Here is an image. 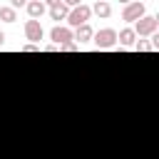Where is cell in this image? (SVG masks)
I'll use <instances>...</instances> for the list:
<instances>
[{"label":"cell","instance_id":"cell-1","mask_svg":"<svg viewBox=\"0 0 159 159\" xmlns=\"http://www.w3.org/2000/svg\"><path fill=\"white\" fill-rule=\"evenodd\" d=\"M89 17H92V7L82 2V5H77V7H72V10H70V15H67V27L77 30V27L87 25V22H89Z\"/></svg>","mask_w":159,"mask_h":159},{"label":"cell","instance_id":"cell-2","mask_svg":"<svg viewBox=\"0 0 159 159\" xmlns=\"http://www.w3.org/2000/svg\"><path fill=\"white\" fill-rule=\"evenodd\" d=\"M94 47L97 50H112L114 45H117V30H112V27H102V30H97L94 32Z\"/></svg>","mask_w":159,"mask_h":159},{"label":"cell","instance_id":"cell-3","mask_svg":"<svg viewBox=\"0 0 159 159\" xmlns=\"http://www.w3.org/2000/svg\"><path fill=\"white\" fill-rule=\"evenodd\" d=\"M50 40H52V45L62 47V45H67V42H75V30L67 27V25H55V27L50 30Z\"/></svg>","mask_w":159,"mask_h":159},{"label":"cell","instance_id":"cell-4","mask_svg":"<svg viewBox=\"0 0 159 159\" xmlns=\"http://www.w3.org/2000/svg\"><path fill=\"white\" fill-rule=\"evenodd\" d=\"M144 15H147V7H144L142 0H134V2L124 5V10H122V20H124V22H137V20H142Z\"/></svg>","mask_w":159,"mask_h":159},{"label":"cell","instance_id":"cell-5","mask_svg":"<svg viewBox=\"0 0 159 159\" xmlns=\"http://www.w3.org/2000/svg\"><path fill=\"white\" fill-rule=\"evenodd\" d=\"M134 32H137V37H152L157 32V17L154 15H144L142 20L134 22Z\"/></svg>","mask_w":159,"mask_h":159},{"label":"cell","instance_id":"cell-6","mask_svg":"<svg viewBox=\"0 0 159 159\" xmlns=\"http://www.w3.org/2000/svg\"><path fill=\"white\" fill-rule=\"evenodd\" d=\"M42 35H45V30H42L40 20H27V22H25V37H27L32 45H40Z\"/></svg>","mask_w":159,"mask_h":159},{"label":"cell","instance_id":"cell-7","mask_svg":"<svg viewBox=\"0 0 159 159\" xmlns=\"http://www.w3.org/2000/svg\"><path fill=\"white\" fill-rule=\"evenodd\" d=\"M27 15H30V20H40L45 12H47V5H45V0H30L27 2Z\"/></svg>","mask_w":159,"mask_h":159},{"label":"cell","instance_id":"cell-8","mask_svg":"<svg viewBox=\"0 0 159 159\" xmlns=\"http://www.w3.org/2000/svg\"><path fill=\"white\" fill-rule=\"evenodd\" d=\"M89 40H94V30H92V25H89V22L75 30V42H77V45H82V42H89Z\"/></svg>","mask_w":159,"mask_h":159},{"label":"cell","instance_id":"cell-9","mask_svg":"<svg viewBox=\"0 0 159 159\" xmlns=\"http://www.w3.org/2000/svg\"><path fill=\"white\" fill-rule=\"evenodd\" d=\"M92 15H97V17L107 20V17L112 15V5H109V0H97V2L92 5Z\"/></svg>","mask_w":159,"mask_h":159},{"label":"cell","instance_id":"cell-10","mask_svg":"<svg viewBox=\"0 0 159 159\" xmlns=\"http://www.w3.org/2000/svg\"><path fill=\"white\" fill-rule=\"evenodd\" d=\"M117 40H119V45L134 47V42H137V32H134V27H124V30H119V32H117Z\"/></svg>","mask_w":159,"mask_h":159},{"label":"cell","instance_id":"cell-11","mask_svg":"<svg viewBox=\"0 0 159 159\" xmlns=\"http://www.w3.org/2000/svg\"><path fill=\"white\" fill-rule=\"evenodd\" d=\"M47 15H50V20H55V22H60V20H65V22H67L70 7L62 2V5H57V7H50V10H47Z\"/></svg>","mask_w":159,"mask_h":159},{"label":"cell","instance_id":"cell-12","mask_svg":"<svg viewBox=\"0 0 159 159\" xmlns=\"http://www.w3.org/2000/svg\"><path fill=\"white\" fill-rule=\"evenodd\" d=\"M0 20L2 22H15L17 20V10L12 5H0Z\"/></svg>","mask_w":159,"mask_h":159},{"label":"cell","instance_id":"cell-13","mask_svg":"<svg viewBox=\"0 0 159 159\" xmlns=\"http://www.w3.org/2000/svg\"><path fill=\"white\" fill-rule=\"evenodd\" d=\"M134 50H137V52H149V50H154V47H152L149 40H137V42H134Z\"/></svg>","mask_w":159,"mask_h":159},{"label":"cell","instance_id":"cell-14","mask_svg":"<svg viewBox=\"0 0 159 159\" xmlns=\"http://www.w3.org/2000/svg\"><path fill=\"white\" fill-rule=\"evenodd\" d=\"M60 50H62V52H77V50H80V45H77V42H67V45H62Z\"/></svg>","mask_w":159,"mask_h":159},{"label":"cell","instance_id":"cell-15","mask_svg":"<svg viewBox=\"0 0 159 159\" xmlns=\"http://www.w3.org/2000/svg\"><path fill=\"white\" fill-rule=\"evenodd\" d=\"M37 50H40V45H32V42H27V45L20 47V52H37Z\"/></svg>","mask_w":159,"mask_h":159},{"label":"cell","instance_id":"cell-16","mask_svg":"<svg viewBox=\"0 0 159 159\" xmlns=\"http://www.w3.org/2000/svg\"><path fill=\"white\" fill-rule=\"evenodd\" d=\"M27 2H30V0H10V5H12L15 10H17V7H27Z\"/></svg>","mask_w":159,"mask_h":159},{"label":"cell","instance_id":"cell-17","mask_svg":"<svg viewBox=\"0 0 159 159\" xmlns=\"http://www.w3.org/2000/svg\"><path fill=\"white\" fill-rule=\"evenodd\" d=\"M149 40H152V47H154V50H159V30H157V32H154Z\"/></svg>","mask_w":159,"mask_h":159},{"label":"cell","instance_id":"cell-18","mask_svg":"<svg viewBox=\"0 0 159 159\" xmlns=\"http://www.w3.org/2000/svg\"><path fill=\"white\" fill-rule=\"evenodd\" d=\"M62 2H65L70 10H72V7H77V5H82V0H62Z\"/></svg>","mask_w":159,"mask_h":159},{"label":"cell","instance_id":"cell-19","mask_svg":"<svg viewBox=\"0 0 159 159\" xmlns=\"http://www.w3.org/2000/svg\"><path fill=\"white\" fill-rule=\"evenodd\" d=\"M45 5H47V10H50V7H57V5H62V0H45Z\"/></svg>","mask_w":159,"mask_h":159},{"label":"cell","instance_id":"cell-20","mask_svg":"<svg viewBox=\"0 0 159 159\" xmlns=\"http://www.w3.org/2000/svg\"><path fill=\"white\" fill-rule=\"evenodd\" d=\"M2 45H5V32L0 30V47H2Z\"/></svg>","mask_w":159,"mask_h":159},{"label":"cell","instance_id":"cell-21","mask_svg":"<svg viewBox=\"0 0 159 159\" xmlns=\"http://www.w3.org/2000/svg\"><path fill=\"white\" fill-rule=\"evenodd\" d=\"M119 2H122V5H129V2H134V0H119Z\"/></svg>","mask_w":159,"mask_h":159},{"label":"cell","instance_id":"cell-22","mask_svg":"<svg viewBox=\"0 0 159 159\" xmlns=\"http://www.w3.org/2000/svg\"><path fill=\"white\" fill-rule=\"evenodd\" d=\"M154 17H157V30H159V15H154Z\"/></svg>","mask_w":159,"mask_h":159}]
</instances>
